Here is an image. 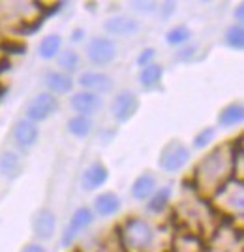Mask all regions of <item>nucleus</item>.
<instances>
[{
	"label": "nucleus",
	"mask_w": 244,
	"mask_h": 252,
	"mask_svg": "<svg viewBox=\"0 0 244 252\" xmlns=\"http://www.w3.org/2000/svg\"><path fill=\"white\" fill-rule=\"evenodd\" d=\"M156 231L143 219H128L120 230V243L130 252H145L152 247Z\"/></svg>",
	"instance_id": "f257e3e1"
},
{
	"label": "nucleus",
	"mask_w": 244,
	"mask_h": 252,
	"mask_svg": "<svg viewBox=\"0 0 244 252\" xmlns=\"http://www.w3.org/2000/svg\"><path fill=\"white\" fill-rule=\"evenodd\" d=\"M229 168V160H227V153L223 147L214 149L211 155L201 160L199 168L195 169L197 179H199V185L201 187H216L223 177H225V171Z\"/></svg>",
	"instance_id": "f03ea898"
},
{
	"label": "nucleus",
	"mask_w": 244,
	"mask_h": 252,
	"mask_svg": "<svg viewBox=\"0 0 244 252\" xmlns=\"http://www.w3.org/2000/svg\"><path fill=\"white\" fill-rule=\"evenodd\" d=\"M190 158H191V153L188 145H184L181 139H171L160 151L158 166L162 171L173 175V173H179L181 169L186 168L188 162H190Z\"/></svg>",
	"instance_id": "7ed1b4c3"
},
{
	"label": "nucleus",
	"mask_w": 244,
	"mask_h": 252,
	"mask_svg": "<svg viewBox=\"0 0 244 252\" xmlns=\"http://www.w3.org/2000/svg\"><path fill=\"white\" fill-rule=\"evenodd\" d=\"M58 109H60V104H58L56 96L49 94L47 91L38 93L36 96H32L25 107V119L34 123V125H40L43 121L51 119Z\"/></svg>",
	"instance_id": "20e7f679"
},
{
	"label": "nucleus",
	"mask_w": 244,
	"mask_h": 252,
	"mask_svg": "<svg viewBox=\"0 0 244 252\" xmlns=\"http://www.w3.org/2000/svg\"><path fill=\"white\" fill-rule=\"evenodd\" d=\"M86 59L88 63L106 68L109 64L115 63L117 59V43L109 36H92L86 43Z\"/></svg>",
	"instance_id": "39448f33"
},
{
	"label": "nucleus",
	"mask_w": 244,
	"mask_h": 252,
	"mask_svg": "<svg viewBox=\"0 0 244 252\" xmlns=\"http://www.w3.org/2000/svg\"><path fill=\"white\" fill-rule=\"evenodd\" d=\"M96 220V215L94 211L90 209V207H77L74 211V215H72V219L68 222V226H66V230L62 233V247L64 249H70L72 245L75 243V239L86 231Z\"/></svg>",
	"instance_id": "423d86ee"
},
{
	"label": "nucleus",
	"mask_w": 244,
	"mask_h": 252,
	"mask_svg": "<svg viewBox=\"0 0 244 252\" xmlns=\"http://www.w3.org/2000/svg\"><path fill=\"white\" fill-rule=\"evenodd\" d=\"M139 96L132 91H120L117 94L113 96V102H111V115L113 119L124 125L128 121H132L136 113L139 111Z\"/></svg>",
	"instance_id": "0eeeda50"
},
{
	"label": "nucleus",
	"mask_w": 244,
	"mask_h": 252,
	"mask_svg": "<svg viewBox=\"0 0 244 252\" xmlns=\"http://www.w3.org/2000/svg\"><path fill=\"white\" fill-rule=\"evenodd\" d=\"M75 83L81 87V91H86V93H92V94L104 96L113 93L115 89V81L109 74H104V72H81L77 81Z\"/></svg>",
	"instance_id": "6e6552de"
},
{
	"label": "nucleus",
	"mask_w": 244,
	"mask_h": 252,
	"mask_svg": "<svg viewBox=\"0 0 244 252\" xmlns=\"http://www.w3.org/2000/svg\"><path fill=\"white\" fill-rule=\"evenodd\" d=\"M104 31L109 36H120V38H132L141 32V23L130 15H113L104 21Z\"/></svg>",
	"instance_id": "1a4fd4ad"
},
{
	"label": "nucleus",
	"mask_w": 244,
	"mask_h": 252,
	"mask_svg": "<svg viewBox=\"0 0 244 252\" xmlns=\"http://www.w3.org/2000/svg\"><path fill=\"white\" fill-rule=\"evenodd\" d=\"M32 231L40 241H49L56 231V215L49 207H42L32 217Z\"/></svg>",
	"instance_id": "9d476101"
},
{
	"label": "nucleus",
	"mask_w": 244,
	"mask_h": 252,
	"mask_svg": "<svg viewBox=\"0 0 244 252\" xmlns=\"http://www.w3.org/2000/svg\"><path fill=\"white\" fill-rule=\"evenodd\" d=\"M70 105L75 111V115H83V117H92L104 107V100L102 96L92 94V93H86V91H77L70 98Z\"/></svg>",
	"instance_id": "9b49d317"
},
{
	"label": "nucleus",
	"mask_w": 244,
	"mask_h": 252,
	"mask_svg": "<svg viewBox=\"0 0 244 252\" xmlns=\"http://www.w3.org/2000/svg\"><path fill=\"white\" fill-rule=\"evenodd\" d=\"M11 136H13V141L17 143V147H21L23 151H28V149L34 147V145L38 143V139H40V126L30 123V121H27V119L23 117V119H19V121L13 125Z\"/></svg>",
	"instance_id": "f8f14e48"
},
{
	"label": "nucleus",
	"mask_w": 244,
	"mask_h": 252,
	"mask_svg": "<svg viewBox=\"0 0 244 252\" xmlns=\"http://www.w3.org/2000/svg\"><path fill=\"white\" fill-rule=\"evenodd\" d=\"M109 179V169L104 162L96 160L90 166H86L83 175H81V189L85 192H96L100 190Z\"/></svg>",
	"instance_id": "ddd939ff"
},
{
	"label": "nucleus",
	"mask_w": 244,
	"mask_h": 252,
	"mask_svg": "<svg viewBox=\"0 0 244 252\" xmlns=\"http://www.w3.org/2000/svg\"><path fill=\"white\" fill-rule=\"evenodd\" d=\"M43 85H45L49 94L58 98V96L70 94L74 91L75 81L72 79V75L64 74L60 70H47L43 75Z\"/></svg>",
	"instance_id": "4468645a"
},
{
	"label": "nucleus",
	"mask_w": 244,
	"mask_h": 252,
	"mask_svg": "<svg viewBox=\"0 0 244 252\" xmlns=\"http://www.w3.org/2000/svg\"><path fill=\"white\" fill-rule=\"evenodd\" d=\"M122 209V201L118 198V194L115 192H102L94 198L92 203V211H94L96 217H102V219H109V217H115Z\"/></svg>",
	"instance_id": "2eb2a0df"
},
{
	"label": "nucleus",
	"mask_w": 244,
	"mask_h": 252,
	"mask_svg": "<svg viewBox=\"0 0 244 252\" xmlns=\"http://www.w3.org/2000/svg\"><path fill=\"white\" fill-rule=\"evenodd\" d=\"M158 189V181H156V175L150 173V171H145L136 177V181L132 183V189H130V194L136 201H147L156 192Z\"/></svg>",
	"instance_id": "dca6fc26"
},
{
	"label": "nucleus",
	"mask_w": 244,
	"mask_h": 252,
	"mask_svg": "<svg viewBox=\"0 0 244 252\" xmlns=\"http://www.w3.org/2000/svg\"><path fill=\"white\" fill-rule=\"evenodd\" d=\"M23 158L15 151H2L0 153V175L8 181H15L23 173Z\"/></svg>",
	"instance_id": "f3484780"
},
{
	"label": "nucleus",
	"mask_w": 244,
	"mask_h": 252,
	"mask_svg": "<svg viewBox=\"0 0 244 252\" xmlns=\"http://www.w3.org/2000/svg\"><path fill=\"white\" fill-rule=\"evenodd\" d=\"M244 121V105L241 102L225 105L222 111L218 113V125L222 128H233L239 126Z\"/></svg>",
	"instance_id": "a211bd4d"
},
{
	"label": "nucleus",
	"mask_w": 244,
	"mask_h": 252,
	"mask_svg": "<svg viewBox=\"0 0 244 252\" xmlns=\"http://www.w3.org/2000/svg\"><path fill=\"white\" fill-rule=\"evenodd\" d=\"M163 79V66L158 63H152L139 70V83L145 91L156 89Z\"/></svg>",
	"instance_id": "6ab92c4d"
},
{
	"label": "nucleus",
	"mask_w": 244,
	"mask_h": 252,
	"mask_svg": "<svg viewBox=\"0 0 244 252\" xmlns=\"http://www.w3.org/2000/svg\"><path fill=\"white\" fill-rule=\"evenodd\" d=\"M62 51V36L60 34H47L38 47V57L43 61H53Z\"/></svg>",
	"instance_id": "aec40b11"
},
{
	"label": "nucleus",
	"mask_w": 244,
	"mask_h": 252,
	"mask_svg": "<svg viewBox=\"0 0 244 252\" xmlns=\"http://www.w3.org/2000/svg\"><path fill=\"white\" fill-rule=\"evenodd\" d=\"M171 196H173V189H171L169 185H167V187H160V189H156V192L147 200V209H149V213H154V215L163 213L165 207L169 205Z\"/></svg>",
	"instance_id": "412c9836"
},
{
	"label": "nucleus",
	"mask_w": 244,
	"mask_h": 252,
	"mask_svg": "<svg viewBox=\"0 0 244 252\" xmlns=\"http://www.w3.org/2000/svg\"><path fill=\"white\" fill-rule=\"evenodd\" d=\"M68 132L72 134L77 139H85L92 134L94 130V123L90 117H83V115H74L70 121H68Z\"/></svg>",
	"instance_id": "4be33fe9"
},
{
	"label": "nucleus",
	"mask_w": 244,
	"mask_h": 252,
	"mask_svg": "<svg viewBox=\"0 0 244 252\" xmlns=\"http://www.w3.org/2000/svg\"><path fill=\"white\" fill-rule=\"evenodd\" d=\"M56 63L60 66V72L72 75L81 66V55L75 49H62V51L58 53V57H56Z\"/></svg>",
	"instance_id": "5701e85b"
},
{
	"label": "nucleus",
	"mask_w": 244,
	"mask_h": 252,
	"mask_svg": "<svg viewBox=\"0 0 244 252\" xmlns=\"http://www.w3.org/2000/svg\"><path fill=\"white\" fill-rule=\"evenodd\" d=\"M190 40L191 31L190 27H186V25H177V27L169 29L167 34H165V42L169 43L171 47H184Z\"/></svg>",
	"instance_id": "b1692460"
},
{
	"label": "nucleus",
	"mask_w": 244,
	"mask_h": 252,
	"mask_svg": "<svg viewBox=\"0 0 244 252\" xmlns=\"http://www.w3.org/2000/svg\"><path fill=\"white\" fill-rule=\"evenodd\" d=\"M223 42L229 49L241 53L244 49V29L243 25H237L233 23L227 31H225V36H223Z\"/></svg>",
	"instance_id": "393cba45"
},
{
	"label": "nucleus",
	"mask_w": 244,
	"mask_h": 252,
	"mask_svg": "<svg viewBox=\"0 0 244 252\" xmlns=\"http://www.w3.org/2000/svg\"><path fill=\"white\" fill-rule=\"evenodd\" d=\"M216 132H218V130H216L214 126H205V128H201V130L193 136L191 147L195 149V151H201V149L209 147L214 139H216Z\"/></svg>",
	"instance_id": "a878e982"
},
{
	"label": "nucleus",
	"mask_w": 244,
	"mask_h": 252,
	"mask_svg": "<svg viewBox=\"0 0 244 252\" xmlns=\"http://www.w3.org/2000/svg\"><path fill=\"white\" fill-rule=\"evenodd\" d=\"M130 8L134 11H137V13H156L160 10V2L156 0H134V2H130Z\"/></svg>",
	"instance_id": "bb28decb"
},
{
	"label": "nucleus",
	"mask_w": 244,
	"mask_h": 252,
	"mask_svg": "<svg viewBox=\"0 0 244 252\" xmlns=\"http://www.w3.org/2000/svg\"><path fill=\"white\" fill-rule=\"evenodd\" d=\"M154 59H156V49L154 47H147V49H143V51L139 53L137 66L139 68H145V66L154 63Z\"/></svg>",
	"instance_id": "cd10ccee"
},
{
	"label": "nucleus",
	"mask_w": 244,
	"mask_h": 252,
	"mask_svg": "<svg viewBox=\"0 0 244 252\" xmlns=\"http://www.w3.org/2000/svg\"><path fill=\"white\" fill-rule=\"evenodd\" d=\"M195 53H197V47L195 45H190V47H182L181 51H177V55H175V59L177 61H181V63H190L191 59L195 57Z\"/></svg>",
	"instance_id": "c85d7f7f"
},
{
	"label": "nucleus",
	"mask_w": 244,
	"mask_h": 252,
	"mask_svg": "<svg viewBox=\"0 0 244 252\" xmlns=\"http://www.w3.org/2000/svg\"><path fill=\"white\" fill-rule=\"evenodd\" d=\"M21 252H47V249L43 247L42 243H28Z\"/></svg>",
	"instance_id": "c756f323"
},
{
	"label": "nucleus",
	"mask_w": 244,
	"mask_h": 252,
	"mask_svg": "<svg viewBox=\"0 0 244 252\" xmlns=\"http://www.w3.org/2000/svg\"><path fill=\"white\" fill-rule=\"evenodd\" d=\"M233 17H235V21H237V25H243V21H244V4H239V6L235 8Z\"/></svg>",
	"instance_id": "7c9ffc66"
},
{
	"label": "nucleus",
	"mask_w": 244,
	"mask_h": 252,
	"mask_svg": "<svg viewBox=\"0 0 244 252\" xmlns=\"http://www.w3.org/2000/svg\"><path fill=\"white\" fill-rule=\"evenodd\" d=\"M85 36H86L85 29H75V31L72 32V42H83Z\"/></svg>",
	"instance_id": "2f4dec72"
}]
</instances>
